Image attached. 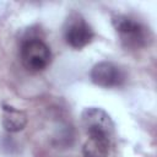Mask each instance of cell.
I'll list each match as a JSON object with an SVG mask.
<instances>
[{
    "label": "cell",
    "mask_w": 157,
    "mask_h": 157,
    "mask_svg": "<svg viewBox=\"0 0 157 157\" xmlns=\"http://www.w3.org/2000/svg\"><path fill=\"white\" fill-rule=\"evenodd\" d=\"M114 142L98 137H88L83 145V157H109Z\"/></svg>",
    "instance_id": "52a82bcc"
},
{
    "label": "cell",
    "mask_w": 157,
    "mask_h": 157,
    "mask_svg": "<svg viewBox=\"0 0 157 157\" xmlns=\"http://www.w3.org/2000/svg\"><path fill=\"white\" fill-rule=\"evenodd\" d=\"M125 72L114 63L101 61L91 70V80L101 87H119L125 82Z\"/></svg>",
    "instance_id": "5b68a950"
},
{
    "label": "cell",
    "mask_w": 157,
    "mask_h": 157,
    "mask_svg": "<svg viewBox=\"0 0 157 157\" xmlns=\"http://www.w3.org/2000/svg\"><path fill=\"white\" fill-rule=\"evenodd\" d=\"M81 118L88 137H98L114 142V123L105 110L98 107H88L82 112Z\"/></svg>",
    "instance_id": "7a4b0ae2"
},
{
    "label": "cell",
    "mask_w": 157,
    "mask_h": 157,
    "mask_svg": "<svg viewBox=\"0 0 157 157\" xmlns=\"http://www.w3.org/2000/svg\"><path fill=\"white\" fill-rule=\"evenodd\" d=\"M21 61L31 72H39L48 67L52 61L49 47L40 39H27L21 45Z\"/></svg>",
    "instance_id": "3957f363"
},
{
    "label": "cell",
    "mask_w": 157,
    "mask_h": 157,
    "mask_svg": "<svg viewBox=\"0 0 157 157\" xmlns=\"http://www.w3.org/2000/svg\"><path fill=\"white\" fill-rule=\"evenodd\" d=\"M27 114L12 105H2V126L9 132H18L27 125Z\"/></svg>",
    "instance_id": "8992f818"
},
{
    "label": "cell",
    "mask_w": 157,
    "mask_h": 157,
    "mask_svg": "<svg viewBox=\"0 0 157 157\" xmlns=\"http://www.w3.org/2000/svg\"><path fill=\"white\" fill-rule=\"evenodd\" d=\"M94 37L92 27L80 13H71L64 27L65 42L74 49H82L88 45Z\"/></svg>",
    "instance_id": "277c9868"
},
{
    "label": "cell",
    "mask_w": 157,
    "mask_h": 157,
    "mask_svg": "<svg viewBox=\"0 0 157 157\" xmlns=\"http://www.w3.org/2000/svg\"><path fill=\"white\" fill-rule=\"evenodd\" d=\"M113 27L121 45L129 50H137L150 45L152 34L140 21L126 15H117L112 18Z\"/></svg>",
    "instance_id": "6da1fadb"
}]
</instances>
